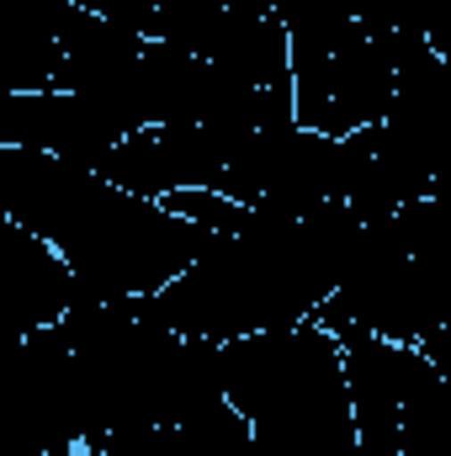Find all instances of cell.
Segmentation results:
<instances>
[{
  "label": "cell",
  "instance_id": "8992f818",
  "mask_svg": "<svg viewBox=\"0 0 451 456\" xmlns=\"http://www.w3.org/2000/svg\"><path fill=\"white\" fill-rule=\"evenodd\" d=\"M165 208L181 213V218H192V224L213 228V233H239L244 218H250V208L224 197V191H176V197H165Z\"/></svg>",
  "mask_w": 451,
  "mask_h": 456
},
{
  "label": "cell",
  "instance_id": "6da1fadb",
  "mask_svg": "<svg viewBox=\"0 0 451 456\" xmlns=\"http://www.w3.org/2000/svg\"><path fill=\"white\" fill-rule=\"evenodd\" d=\"M213 239H218L213 228L170 213L165 202L102 181L91 208L59 233L53 249L70 260L80 303H133L186 276L213 249Z\"/></svg>",
  "mask_w": 451,
  "mask_h": 456
},
{
  "label": "cell",
  "instance_id": "5b68a950",
  "mask_svg": "<svg viewBox=\"0 0 451 456\" xmlns=\"http://www.w3.org/2000/svg\"><path fill=\"white\" fill-rule=\"evenodd\" d=\"M80 303L70 260L32 228L0 218V308L5 324L27 340L48 324H59Z\"/></svg>",
  "mask_w": 451,
  "mask_h": 456
},
{
  "label": "cell",
  "instance_id": "277c9868",
  "mask_svg": "<svg viewBox=\"0 0 451 456\" xmlns=\"http://www.w3.org/2000/svg\"><path fill=\"white\" fill-rule=\"evenodd\" d=\"M127 133H133V122L96 96H75V91L0 96V143H11V149H37V154H59L70 165L102 170L107 154Z\"/></svg>",
  "mask_w": 451,
  "mask_h": 456
},
{
  "label": "cell",
  "instance_id": "3957f363",
  "mask_svg": "<svg viewBox=\"0 0 451 456\" xmlns=\"http://www.w3.org/2000/svg\"><path fill=\"white\" fill-rule=\"evenodd\" d=\"M102 175L149 202L176 191H218L228 175V143L208 122H154L117 143Z\"/></svg>",
  "mask_w": 451,
  "mask_h": 456
},
{
  "label": "cell",
  "instance_id": "7a4b0ae2",
  "mask_svg": "<svg viewBox=\"0 0 451 456\" xmlns=\"http://www.w3.org/2000/svg\"><path fill=\"white\" fill-rule=\"evenodd\" d=\"M276 16L292 32V102L303 127L350 138L388 122L398 91L393 32L350 21L335 0H276Z\"/></svg>",
  "mask_w": 451,
  "mask_h": 456
}]
</instances>
